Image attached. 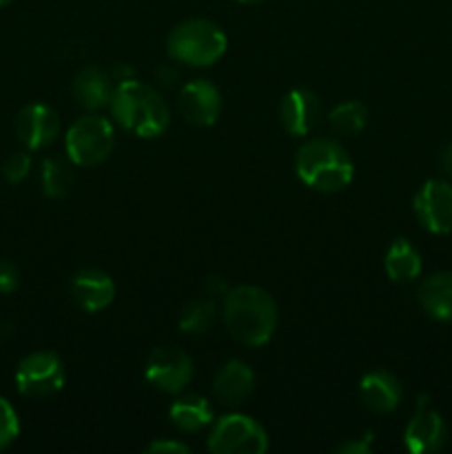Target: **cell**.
<instances>
[{
	"mask_svg": "<svg viewBox=\"0 0 452 454\" xmlns=\"http://www.w3.org/2000/svg\"><path fill=\"white\" fill-rule=\"evenodd\" d=\"M71 300L87 313H100L115 300V282L100 269H82L71 279Z\"/></svg>",
	"mask_w": 452,
	"mask_h": 454,
	"instance_id": "13",
	"label": "cell"
},
{
	"mask_svg": "<svg viewBox=\"0 0 452 454\" xmlns=\"http://www.w3.org/2000/svg\"><path fill=\"white\" fill-rule=\"evenodd\" d=\"M207 448L213 454H264L269 434L253 417L233 412L213 424Z\"/></svg>",
	"mask_w": 452,
	"mask_h": 454,
	"instance_id": "6",
	"label": "cell"
},
{
	"mask_svg": "<svg viewBox=\"0 0 452 454\" xmlns=\"http://www.w3.org/2000/svg\"><path fill=\"white\" fill-rule=\"evenodd\" d=\"M109 109L115 122L137 137L162 136L171 122V111L160 91L136 78L115 84Z\"/></svg>",
	"mask_w": 452,
	"mask_h": 454,
	"instance_id": "2",
	"label": "cell"
},
{
	"mask_svg": "<svg viewBox=\"0 0 452 454\" xmlns=\"http://www.w3.org/2000/svg\"><path fill=\"white\" fill-rule=\"evenodd\" d=\"M113 78L109 71L100 69V67H84L78 71L71 84V93H74L75 102L89 111H97L109 106L111 96H113Z\"/></svg>",
	"mask_w": 452,
	"mask_h": 454,
	"instance_id": "17",
	"label": "cell"
},
{
	"mask_svg": "<svg viewBox=\"0 0 452 454\" xmlns=\"http://www.w3.org/2000/svg\"><path fill=\"white\" fill-rule=\"evenodd\" d=\"M144 377L153 388L168 395H177L193 380V362L182 348L158 346L146 357Z\"/></svg>",
	"mask_w": 452,
	"mask_h": 454,
	"instance_id": "8",
	"label": "cell"
},
{
	"mask_svg": "<svg viewBox=\"0 0 452 454\" xmlns=\"http://www.w3.org/2000/svg\"><path fill=\"white\" fill-rule=\"evenodd\" d=\"M207 291L208 295H226V293H229V286H226L224 279H222L220 275H211V278L207 279Z\"/></svg>",
	"mask_w": 452,
	"mask_h": 454,
	"instance_id": "30",
	"label": "cell"
},
{
	"mask_svg": "<svg viewBox=\"0 0 452 454\" xmlns=\"http://www.w3.org/2000/svg\"><path fill=\"white\" fill-rule=\"evenodd\" d=\"M359 399L370 412L388 415L401 402V384L393 372L372 371L359 381Z\"/></svg>",
	"mask_w": 452,
	"mask_h": 454,
	"instance_id": "16",
	"label": "cell"
},
{
	"mask_svg": "<svg viewBox=\"0 0 452 454\" xmlns=\"http://www.w3.org/2000/svg\"><path fill=\"white\" fill-rule=\"evenodd\" d=\"M31 171V155L27 151H13L3 162V176L9 184H20Z\"/></svg>",
	"mask_w": 452,
	"mask_h": 454,
	"instance_id": "25",
	"label": "cell"
},
{
	"mask_svg": "<svg viewBox=\"0 0 452 454\" xmlns=\"http://www.w3.org/2000/svg\"><path fill=\"white\" fill-rule=\"evenodd\" d=\"M403 443L412 454L437 452L446 443V424L441 415L428 406V395L417 402V412L403 430Z\"/></svg>",
	"mask_w": 452,
	"mask_h": 454,
	"instance_id": "12",
	"label": "cell"
},
{
	"mask_svg": "<svg viewBox=\"0 0 452 454\" xmlns=\"http://www.w3.org/2000/svg\"><path fill=\"white\" fill-rule=\"evenodd\" d=\"M20 433V421H18L16 411L4 397H0V450L12 446Z\"/></svg>",
	"mask_w": 452,
	"mask_h": 454,
	"instance_id": "24",
	"label": "cell"
},
{
	"mask_svg": "<svg viewBox=\"0 0 452 454\" xmlns=\"http://www.w3.org/2000/svg\"><path fill=\"white\" fill-rule=\"evenodd\" d=\"M421 255L408 239L397 238L390 244L388 253H386L384 269L388 278L397 284H408L412 279L419 278L421 273Z\"/></svg>",
	"mask_w": 452,
	"mask_h": 454,
	"instance_id": "20",
	"label": "cell"
},
{
	"mask_svg": "<svg viewBox=\"0 0 452 454\" xmlns=\"http://www.w3.org/2000/svg\"><path fill=\"white\" fill-rule=\"evenodd\" d=\"M295 171L310 189L319 193H337L353 182L355 164L339 142L331 137H315L297 153Z\"/></svg>",
	"mask_w": 452,
	"mask_h": 454,
	"instance_id": "3",
	"label": "cell"
},
{
	"mask_svg": "<svg viewBox=\"0 0 452 454\" xmlns=\"http://www.w3.org/2000/svg\"><path fill=\"white\" fill-rule=\"evenodd\" d=\"M20 284V275L18 269L9 260H0V293L3 295H12Z\"/></svg>",
	"mask_w": 452,
	"mask_h": 454,
	"instance_id": "26",
	"label": "cell"
},
{
	"mask_svg": "<svg viewBox=\"0 0 452 454\" xmlns=\"http://www.w3.org/2000/svg\"><path fill=\"white\" fill-rule=\"evenodd\" d=\"M18 393L31 399H47L65 386V366L51 350H35L16 368Z\"/></svg>",
	"mask_w": 452,
	"mask_h": 454,
	"instance_id": "7",
	"label": "cell"
},
{
	"mask_svg": "<svg viewBox=\"0 0 452 454\" xmlns=\"http://www.w3.org/2000/svg\"><path fill=\"white\" fill-rule=\"evenodd\" d=\"M40 184H43V193L47 198L60 200L74 189V173L66 167L65 160L47 158L40 168Z\"/></svg>",
	"mask_w": 452,
	"mask_h": 454,
	"instance_id": "22",
	"label": "cell"
},
{
	"mask_svg": "<svg viewBox=\"0 0 452 454\" xmlns=\"http://www.w3.org/2000/svg\"><path fill=\"white\" fill-rule=\"evenodd\" d=\"M146 452L149 454H186L189 452V446L177 439H158V442L149 443L146 446Z\"/></svg>",
	"mask_w": 452,
	"mask_h": 454,
	"instance_id": "28",
	"label": "cell"
},
{
	"mask_svg": "<svg viewBox=\"0 0 452 454\" xmlns=\"http://www.w3.org/2000/svg\"><path fill=\"white\" fill-rule=\"evenodd\" d=\"M439 167H441V171L446 173V176L452 177V140L448 142L441 149V153H439Z\"/></svg>",
	"mask_w": 452,
	"mask_h": 454,
	"instance_id": "31",
	"label": "cell"
},
{
	"mask_svg": "<svg viewBox=\"0 0 452 454\" xmlns=\"http://www.w3.org/2000/svg\"><path fill=\"white\" fill-rule=\"evenodd\" d=\"M226 34L207 18H189L173 27L167 40L168 56L191 67H211L226 53Z\"/></svg>",
	"mask_w": 452,
	"mask_h": 454,
	"instance_id": "4",
	"label": "cell"
},
{
	"mask_svg": "<svg viewBox=\"0 0 452 454\" xmlns=\"http://www.w3.org/2000/svg\"><path fill=\"white\" fill-rule=\"evenodd\" d=\"M168 419L180 433H202L204 428L213 424V408L207 397L191 393L171 403Z\"/></svg>",
	"mask_w": 452,
	"mask_h": 454,
	"instance_id": "19",
	"label": "cell"
},
{
	"mask_svg": "<svg viewBox=\"0 0 452 454\" xmlns=\"http://www.w3.org/2000/svg\"><path fill=\"white\" fill-rule=\"evenodd\" d=\"M60 115L51 106L40 105V102L22 106L13 120L18 140L27 151H40L53 145L60 136Z\"/></svg>",
	"mask_w": 452,
	"mask_h": 454,
	"instance_id": "10",
	"label": "cell"
},
{
	"mask_svg": "<svg viewBox=\"0 0 452 454\" xmlns=\"http://www.w3.org/2000/svg\"><path fill=\"white\" fill-rule=\"evenodd\" d=\"M372 442H375V437L368 433V434H362V437H357V439H350V442L339 443V446L335 448V452L337 454H368L372 450Z\"/></svg>",
	"mask_w": 452,
	"mask_h": 454,
	"instance_id": "27",
	"label": "cell"
},
{
	"mask_svg": "<svg viewBox=\"0 0 452 454\" xmlns=\"http://www.w3.org/2000/svg\"><path fill=\"white\" fill-rule=\"evenodd\" d=\"M115 145L113 124L97 114L82 115L69 127L65 137L66 155L78 167H96L105 162Z\"/></svg>",
	"mask_w": 452,
	"mask_h": 454,
	"instance_id": "5",
	"label": "cell"
},
{
	"mask_svg": "<svg viewBox=\"0 0 452 454\" xmlns=\"http://www.w3.org/2000/svg\"><path fill=\"white\" fill-rule=\"evenodd\" d=\"M323 109L319 98L308 89H292L284 96L282 105H279V120L286 133L291 136H308L315 127H317L319 118H322Z\"/></svg>",
	"mask_w": 452,
	"mask_h": 454,
	"instance_id": "14",
	"label": "cell"
},
{
	"mask_svg": "<svg viewBox=\"0 0 452 454\" xmlns=\"http://www.w3.org/2000/svg\"><path fill=\"white\" fill-rule=\"evenodd\" d=\"M217 319V306L215 301L208 300V297H198V300H191L182 306L180 310V331L186 335H204L213 328Z\"/></svg>",
	"mask_w": 452,
	"mask_h": 454,
	"instance_id": "21",
	"label": "cell"
},
{
	"mask_svg": "<svg viewBox=\"0 0 452 454\" xmlns=\"http://www.w3.org/2000/svg\"><path fill=\"white\" fill-rule=\"evenodd\" d=\"M177 109L193 127H211L222 114V93L208 80H191L177 93Z\"/></svg>",
	"mask_w": 452,
	"mask_h": 454,
	"instance_id": "11",
	"label": "cell"
},
{
	"mask_svg": "<svg viewBox=\"0 0 452 454\" xmlns=\"http://www.w3.org/2000/svg\"><path fill=\"white\" fill-rule=\"evenodd\" d=\"M238 3H244V4H255V3H264V0H238Z\"/></svg>",
	"mask_w": 452,
	"mask_h": 454,
	"instance_id": "32",
	"label": "cell"
},
{
	"mask_svg": "<svg viewBox=\"0 0 452 454\" xmlns=\"http://www.w3.org/2000/svg\"><path fill=\"white\" fill-rule=\"evenodd\" d=\"M222 317L233 340L257 348L273 340L277 328V304L264 288L235 286L224 295Z\"/></svg>",
	"mask_w": 452,
	"mask_h": 454,
	"instance_id": "1",
	"label": "cell"
},
{
	"mask_svg": "<svg viewBox=\"0 0 452 454\" xmlns=\"http://www.w3.org/2000/svg\"><path fill=\"white\" fill-rule=\"evenodd\" d=\"M253 388H255V372L251 371L248 364L239 362V359L222 364L220 371L215 372V380H213V395H215L217 402L229 408L246 402Z\"/></svg>",
	"mask_w": 452,
	"mask_h": 454,
	"instance_id": "15",
	"label": "cell"
},
{
	"mask_svg": "<svg viewBox=\"0 0 452 454\" xmlns=\"http://www.w3.org/2000/svg\"><path fill=\"white\" fill-rule=\"evenodd\" d=\"M419 304L439 322L452 324V270L430 275L419 286Z\"/></svg>",
	"mask_w": 452,
	"mask_h": 454,
	"instance_id": "18",
	"label": "cell"
},
{
	"mask_svg": "<svg viewBox=\"0 0 452 454\" xmlns=\"http://www.w3.org/2000/svg\"><path fill=\"white\" fill-rule=\"evenodd\" d=\"M12 3V0H0V7H4V4H9Z\"/></svg>",
	"mask_w": 452,
	"mask_h": 454,
	"instance_id": "33",
	"label": "cell"
},
{
	"mask_svg": "<svg viewBox=\"0 0 452 454\" xmlns=\"http://www.w3.org/2000/svg\"><path fill=\"white\" fill-rule=\"evenodd\" d=\"M155 78H158V82L162 84V87H173L180 75H177V71L173 69L171 65H162L158 71H155Z\"/></svg>",
	"mask_w": 452,
	"mask_h": 454,
	"instance_id": "29",
	"label": "cell"
},
{
	"mask_svg": "<svg viewBox=\"0 0 452 454\" xmlns=\"http://www.w3.org/2000/svg\"><path fill=\"white\" fill-rule=\"evenodd\" d=\"M412 208L425 231L434 235L452 233V184L428 180L417 191Z\"/></svg>",
	"mask_w": 452,
	"mask_h": 454,
	"instance_id": "9",
	"label": "cell"
},
{
	"mask_svg": "<svg viewBox=\"0 0 452 454\" xmlns=\"http://www.w3.org/2000/svg\"><path fill=\"white\" fill-rule=\"evenodd\" d=\"M328 122L337 133L353 136V133L363 131L368 124V106L359 100H346L331 111Z\"/></svg>",
	"mask_w": 452,
	"mask_h": 454,
	"instance_id": "23",
	"label": "cell"
}]
</instances>
